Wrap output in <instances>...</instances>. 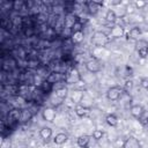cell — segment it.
Returning a JSON list of instances; mask_svg holds the SVG:
<instances>
[{
    "label": "cell",
    "instance_id": "cell-1",
    "mask_svg": "<svg viewBox=\"0 0 148 148\" xmlns=\"http://www.w3.org/2000/svg\"><path fill=\"white\" fill-rule=\"evenodd\" d=\"M91 43L97 47H103L109 43V36L104 31H95L91 36Z\"/></svg>",
    "mask_w": 148,
    "mask_h": 148
},
{
    "label": "cell",
    "instance_id": "cell-2",
    "mask_svg": "<svg viewBox=\"0 0 148 148\" xmlns=\"http://www.w3.org/2000/svg\"><path fill=\"white\" fill-rule=\"evenodd\" d=\"M123 92H124V90H123V88H120L119 86L111 87V88H109L108 91H106V98H108L110 102H117V101L120 99Z\"/></svg>",
    "mask_w": 148,
    "mask_h": 148
},
{
    "label": "cell",
    "instance_id": "cell-3",
    "mask_svg": "<svg viewBox=\"0 0 148 148\" xmlns=\"http://www.w3.org/2000/svg\"><path fill=\"white\" fill-rule=\"evenodd\" d=\"M81 81V74L80 72L76 69V68H71L67 73H66V76H65V81L66 83L68 84H73V83H77Z\"/></svg>",
    "mask_w": 148,
    "mask_h": 148
},
{
    "label": "cell",
    "instance_id": "cell-4",
    "mask_svg": "<svg viewBox=\"0 0 148 148\" xmlns=\"http://www.w3.org/2000/svg\"><path fill=\"white\" fill-rule=\"evenodd\" d=\"M65 76H66V73H62L60 71H53V72L49 73V75L45 80L52 84H56V83H59L61 81H65Z\"/></svg>",
    "mask_w": 148,
    "mask_h": 148
},
{
    "label": "cell",
    "instance_id": "cell-5",
    "mask_svg": "<svg viewBox=\"0 0 148 148\" xmlns=\"http://www.w3.org/2000/svg\"><path fill=\"white\" fill-rule=\"evenodd\" d=\"M56 117H57V111H56L54 108L46 106V108L43 109V111H42V118H43V120H45L47 123H53L54 119H56Z\"/></svg>",
    "mask_w": 148,
    "mask_h": 148
},
{
    "label": "cell",
    "instance_id": "cell-6",
    "mask_svg": "<svg viewBox=\"0 0 148 148\" xmlns=\"http://www.w3.org/2000/svg\"><path fill=\"white\" fill-rule=\"evenodd\" d=\"M86 68H87V71H88L89 73L95 74V73H98V72L102 69V66H101V62H99L97 59L90 58L89 60L86 61Z\"/></svg>",
    "mask_w": 148,
    "mask_h": 148
},
{
    "label": "cell",
    "instance_id": "cell-7",
    "mask_svg": "<svg viewBox=\"0 0 148 148\" xmlns=\"http://www.w3.org/2000/svg\"><path fill=\"white\" fill-rule=\"evenodd\" d=\"M136 53L141 59L148 57V43L146 40H139L136 43Z\"/></svg>",
    "mask_w": 148,
    "mask_h": 148
},
{
    "label": "cell",
    "instance_id": "cell-8",
    "mask_svg": "<svg viewBox=\"0 0 148 148\" xmlns=\"http://www.w3.org/2000/svg\"><path fill=\"white\" fill-rule=\"evenodd\" d=\"M145 112H146V111H145V108H143L141 104H133V105H131V108H130V113H131V116H132L133 118H135V119H139Z\"/></svg>",
    "mask_w": 148,
    "mask_h": 148
},
{
    "label": "cell",
    "instance_id": "cell-9",
    "mask_svg": "<svg viewBox=\"0 0 148 148\" xmlns=\"http://www.w3.org/2000/svg\"><path fill=\"white\" fill-rule=\"evenodd\" d=\"M76 21H77V17L74 15V13L68 12V13L65 15V18H64V28H69V29H72L73 25L76 23Z\"/></svg>",
    "mask_w": 148,
    "mask_h": 148
},
{
    "label": "cell",
    "instance_id": "cell-10",
    "mask_svg": "<svg viewBox=\"0 0 148 148\" xmlns=\"http://www.w3.org/2000/svg\"><path fill=\"white\" fill-rule=\"evenodd\" d=\"M123 148H141V143L135 136H128L124 141Z\"/></svg>",
    "mask_w": 148,
    "mask_h": 148
},
{
    "label": "cell",
    "instance_id": "cell-11",
    "mask_svg": "<svg viewBox=\"0 0 148 148\" xmlns=\"http://www.w3.org/2000/svg\"><path fill=\"white\" fill-rule=\"evenodd\" d=\"M84 92L82 91V90H80V89H75V90H73L72 92H71V101L73 102V103H75L76 105H79V104H81V102H82V99L84 98Z\"/></svg>",
    "mask_w": 148,
    "mask_h": 148
},
{
    "label": "cell",
    "instance_id": "cell-12",
    "mask_svg": "<svg viewBox=\"0 0 148 148\" xmlns=\"http://www.w3.org/2000/svg\"><path fill=\"white\" fill-rule=\"evenodd\" d=\"M142 31H141V28L139 27H133L130 29V31L127 32V39L128 40H136L139 39V37L141 36Z\"/></svg>",
    "mask_w": 148,
    "mask_h": 148
},
{
    "label": "cell",
    "instance_id": "cell-13",
    "mask_svg": "<svg viewBox=\"0 0 148 148\" xmlns=\"http://www.w3.org/2000/svg\"><path fill=\"white\" fill-rule=\"evenodd\" d=\"M90 140H91V136L90 135H87V134H82L77 138L76 140V143L80 148H88L89 147V143H90Z\"/></svg>",
    "mask_w": 148,
    "mask_h": 148
},
{
    "label": "cell",
    "instance_id": "cell-14",
    "mask_svg": "<svg viewBox=\"0 0 148 148\" xmlns=\"http://www.w3.org/2000/svg\"><path fill=\"white\" fill-rule=\"evenodd\" d=\"M101 5H102L101 2H96V1H88V2H86L87 9H88L89 14H91V15H96L98 13Z\"/></svg>",
    "mask_w": 148,
    "mask_h": 148
},
{
    "label": "cell",
    "instance_id": "cell-15",
    "mask_svg": "<svg viewBox=\"0 0 148 148\" xmlns=\"http://www.w3.org/2000/svg\"><path fill=\"white\" fill-rule=\"evenodd\" d=\"M34 113L32 111L30 110V108H25V109H22L21 110V117H20V123L24 124V123H28L31 118H32Z\"/></svg>",
    "mask_w": 148,
    "mask_h": 148
},
{
    "label": "cell",
    "instance_id": "cell-16",
    "mask_svg": "<svg viewBox=\"0 0 148 148\" xmlns=\"http://www.w3.org/2000/svg\"><path fill=\"white\" fill-rule=\"evenodd\" d=\"M75 114L77 116V117H80V118H82V117H86V116H88L89 113H90V108H88V106H84V105H82V104H79V105H76L75 106Z\"/></svg>",
    "mask_w": 148,
    "mask_h": 148
},
{
    "label": "cell",
    "instance_id": "cell-17",
    "mask_svg": "<svg viewBox=\"0 0 148 148\" xmlns=\"http://www.w3.org/2000/svg\"><path fill=\"white\" fill-rule=\"evenodd\" d=\"M124 35V28L121 25H113L111 29H110V36L113 37V38H119V37H123Z\"/></svg>",
    "mask_w": 148,
    "mask_h": 148
},
{
    "label": "cell",
    "instance_id": "cell-18",
    "mask_svg": "<svg viewBox=\"0 0 148 148\" xmlns=\"http://www.w3.org/2000/svg\"><path fill=\"white\" fill-rule=\"evenodd\" d=\"M40 66V61L37 57H29L27 60V67L29 69H38V67Z\"/></svg>",
    "mask_w": 148,
    "mask_h": 148
},
{
    "label": "cell",
    "instance_id": "cell-19",
    "mask_svg": "<svg viewBox=\"0 0 148 148\" xmlns=\"http://www.w3.org/2000/svg\"><path fill=\"white\" fill-rule=\"evenodd\" d=\"M39 136L44 140V141H49L52 136V128L51 127H47V126H44L40 128L39 131Z\"/></svg>",
    "mask_w": 148,
    "mask_h": 148
},
{
    "label": "cell",
    "instance_id": "cell-20",
    "mask_svg": "<svg viewBox=\"0 0 148 148\" xmlns=\"http://www.w3.org/2000/svg\"><path fill=\"white\" fill-rule=\"evenodd\" d=\"M54 95H56V97H57L58 99L62 101V99H65V98L67 97V95H68V89H67L66 87H60V88L56 89Z\"/></svg>",
    "mask_w": 148,
    "mask_h": 148
},
{
    "label": "cell",
    "instance_id": "cell-21",
    "mask_svg": "<svg viewBox=\"0 0 148 148\" xmlns=\"http://www.w3.org/2000/svg\"><path fill=\"white\" fill-rule=\"evenodd\" d=\"M105 21L108 23L114 24L116 21H117V14H116V12L112 10V9H108L106 13H105Z\"/></svg>",
    "mask_w": 148,
    "mask_h": 148
},
{
    "label": "cell",
    "instance_id": "cell-22",
    "mask_svg": "<svg viewBox=\"0 0 148 148\" xmlns=\"http://www.w3.org/2000/svg\"><path fill=\"white\" fill-rule=\"evenodd\" d=\"M105 121H106V124H108L109 126L116 127V126L118 125V117H117L114 113H109V114H106V117H105Z\"/></svg>",
    "mask_w": 148,
    "mask_h": 148
},
{
    "label": "cell",
    "instance_id": "cell-23",
    "mask_svg": "<svg viewBox=\"0 0 148 148\" xmlns=\"http://www.w3.org/2000/svg\"><path fill=\"white\" fill-rule=\"evenodd\" d=\"M67 140H68V135H67L66 133L60 132V133L56 134V136H54V139H53V142H54L56 145H64Z\"/></svg>",
    "mask_w": 148,
    "mask_h": 148
},
{
    "label": "cell",
    "instance_id": "cell-24",
    "mask_svg": "<svg viewBox=\"0 0 148 148\" xmlns=\"http://www.w3.org/2000/svg\"><path fill=\"white\" fill-rule=\"evenodd\" d=\"M10 20H12L13 28H17V29L23 28V16H21V15H15V16H13Z\"/></svg>",
    "mask_w": 148,
    "mask_h": 148
},
{
    "label": "cell",
    "instance_id": "cell-25",
    "mask_svg": "<svg viewBox=\"0 0 148 148\" xmlns=\"http://www.w3.org/2000/svg\"><path fill=\"white\" fill-rule=\"evenodd\" d=\"M83 38H84L83 31H79V32H75L72 35L71 40H72V44H81L83 42Z\"/></svg>",
    "mask_w": 148,
    "mask_h": 148
},
{
    "label": "cell",
    "instance_id": "cell-26",
    "mask_svg": "<svg viewBox=\"0 0 148 148\" xmlns=\"http://www.w3.org/2000/svg\"><path fill=\"white\" fill-rule=\"evenodd\" d=\"M16 54H17L18 59L24 60V61H27L28 58H29V53H28V51H27L24 47H22V46H18V47L16 49Z\"/></svg>",
    "mask_w": 148,
    "mask_h": 148
},
{
    "label": "cell",
    "instance_id": "cell-27",
    "mask_svg": "<svg viewBox=\"0 0 148 148\" xmlns=\"http://www.w3.org/2000/svg\"><path fill=\"white\" fill-rule=\"evenodd\" d=\"M53 86H54V84H52V83H50L49 81L45 80V81L42 83V86L39 87V89H40L45 95H49V94L53 90Z\"/></svg>",
    "mask_w": 148,
    "mask_h": 148
},
{
    "label": "cell",
    "instance_id": "cell-28",
    "mask_svg": "<svg viewBox=\"0 0 148 148\" xmlns=\"http://www.w3.org/2000/svg\"><path fill=\"white\" fill-rule=\"evenodd\" d=\"M45 81V79L38 74H34V77H32V84L36 86L37 88H39L42 86V83Z\"/></svg>",
    "mask_w": 148,
    "mask_h": 148
},
{
    "label": "cell",
    "instance_id": "cell-29",
    "mask_svg": "<svg viewBox=\"0 0 148 148\" xmlns=\"http://www.w3.org/2000/svg\"><path fill=\"white\" fill-rule=\"evenodd\" d=\"M104 136V131H102V130H94L92 131V134H91V138L95 140V141H99Z\"/></svg>",
    "mask_w": 148,
    "mask_h": 148
},
{
    "label": "cell",
    "instance_id": "cell-30",
    "mask_svg": "<svg viewBox=\"0 0 148 148\" xmlns=\"http://www.w3.org/2000/svg\"><path fill=\"white\" fill-rule=\"evenodd\" d=\"M133 87H134V81H133L132 79H127V80L125 81V83H124L123 90H124V91H126V92H128L130 90H132V89H133Z\"/></svg>",
    "mask_w": 148,
    "mask_h": 148
},
{
    "label": "cell",
    "instance_id": "cell-31",
    "mask_svg": "<svg viewBox=\"0 0 148 148\" xmlns=\"http://www.w3.org/2000/svg\"><path fill=\"white\" fill-rule=\"evenodd\" d=\"M24 6H25V2H24V1H21V0H15V1H13V9L16 10V12L23 9Z\"/></svg>",
    "mask_w": 148,
    "mask_h": 148
},
{
    "label": "cell",
    "instance_id": "cell-32",
    "mask_svg": "<svg viewBox=\"0 0 148 148\" xmlns=\"http://www.w3.org/2000/svg\"><path fill=\"white\" fill-rule=\"evenodd\" d=\"M79 31H83V24H82V22L81 21H76V23L73 25V28H72V35L73 34H75V32H79Z\"/></svg>",
    "mask_w": 148,
    "mask_h": 148
},
{
    "label": "cell",
    "instance_id": "cell-33",
    "mask_svg": "<svg viewBox=\"0 0 148 148\" xmlns=\"http://www.w3.org/2000/svg\"><path fill=\"white\" fill-rule=\"evenodd\" d=\"M23 34H24V36L25 37H32L34 35H35V29H34V27H31V28H23Z\"/></svg>",
    "mask_w": 148,
    "mask_h": 148
},
{
    "label": "cell",
    "instance_id": "cell-34",
    "mask_svg": "<svg viewBox=\"0 0 148 148\" xmlns=\"http://www.w3.org/2000/svg\"><path fill=\"white\" fill-rule=\"evenodd\" d=\"M140 86H141V88L148 90V76H143L140 79Z\"/></svg>",
    "mask_w": 148,
    "mask_h": 148
},
{
    "label": "cell",
    "instance_id": "cell-35",
    "mask_svg": "<svg viewBox=\"0 0 148 148\" xmlns=\"http://www.w3.org/2000/svg\"><path fill=\"white\" fill-rule=\"evenodd\" d=\"M1 148H10V140L7 138H3L1 141Z\"/></svg>",
    "mask_w": 148,
    "mask_h": 148
},
{
    "label": "cell",
    "instance_id": "cell-36",
    "mask_svg": "<svg viewBox=\"0 0 148 148\" xmlns=\"http://www.w3.org/2000/svg\"><path fill=\"white\" fill-rule=\"evenodd\" d=\"M139 121H140L142 125H147V124H148V114L145 112V113L139 118Z\"/></svg>",
    "mask_w": 148,
    "mask_h": 148
},
{
    "label": "cell",
    "instance_id": "cell-37",
    "mask_svg": "<svg viewBox=\"0 0 148 148\" xmlns=\"http://www.w3.org/2000/svg\"><path fill=\"white\" fill-rule=\"evenodd\" d=\"M145 6H147V2L146 1H140V0L139 1H135V7L136 8L140 9V8H143Z\"/></svg>",
    "mask_w": 148,
    "mask_h": 148
},
{
    "label": "cell",
    "instance_id": "cell-38",
    "mask_svg": "<svg viewBox=\"0 0 148 148\" xmlns=\"http://www.w3.org/2000/svg\"><path fill=\"white\" fill-rule=\"evenodd\" d=\"M147 133H148V130H147Z\"/></svg>",
    "mask_w": 148,
    "mask_h": 148
},
{
    "label": "cell",
    "instance_id": "cell-39",
    "mask_svg": "<svg viewBox=\"0 0 148 148\" xmlns=\"http://www.w3.org/2000/svg\"><path fill=\"white\" fill-rule=\"evenodd\" d=\"M147 126H148V124H147Z\"/></svg>",
    "mask_w": 148,
    "mask_h": 148
}]
</instances>
